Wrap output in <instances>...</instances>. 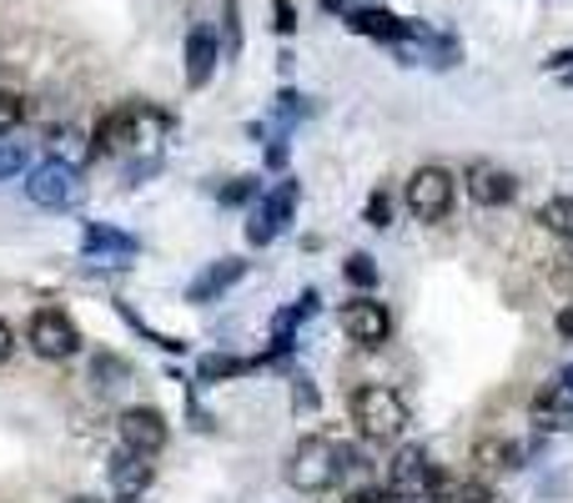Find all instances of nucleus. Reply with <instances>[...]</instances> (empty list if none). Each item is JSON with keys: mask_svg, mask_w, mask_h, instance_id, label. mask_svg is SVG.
Here are the masks:
<instances>
[{"mask_svg": "<svg viewBox=\"0 0 573 503\" xmlns=\"http://www.w3.org/2000/svg\"><path fill=\"white\" fill-rule=\"evenodd\" d=\"M533 423L543 433H569L573 428V388L563 383V378L533 398Z\"/></svg>", "mask_w": 573, "mask_h": 503, "instance_id": "17", "label": "nucleus"}, {"mask_svg": "<svg viewBox=\"0 0 573 503\" xmlns=\"http://www.w3.org/2000/svg\"><path fill=\"white\" fill-rule=\"evenodd\" d=\"M387 222H393V197L372 192L368 197V227H387Z\"/></svg>", "mask_w": 573, "mask_h": 503, "instance_id": "28", "label": "nucleus"}, {"mask_svg": "<svg viewBox=\"0 0 573 503\" xmlns=\"http://www.w3.org/2000/svg\"><path fill=\"white\" fill-rule=\"evenodd\" d=\"M272 116H277V132H286L292 121L307 116V97H302V91H292V86H282V91H277V101H272Z\"/></svg>", "mask_w": 573, "mask_h": 503, "instance_id": "23", "label": "nucleus"}, {"mask_svg": "<svg viewBox=\"0 0 573 503\" xmlns=\"http://www.w3.org/2000/svg\"><path fill=\"white\" fill-rule=\"evenodd\" d=\"M297 407H317V388H307V378H297Z\"/></svg>", "mask_w": 573, "mask_h": 503, "instance_id": "35", "label": "nucleus"}, {"mask_svg": "<svg viewBox=\"0 0 573 503\" xmlns=\"http://www.w3.org/2000/svg\"><path fill=\"white\" fill-rule=\"evenodd\" d=\"M559 378H563V383H569V388H573V362H569V368H563V372H559Z\"/></svg>", "mask_w": 573, "mask_h": 503, "instance_id": "38", "label": "nucleus"}, {"mask_svg": "<svg viewBox=\"0 0 573 503\" xmlns=\"http://www.w3.org/2000/svg\"><path fill=\"white\" fill-rule=\"evenodd\" d=\"M126 378H132V368H126L121 358H111V353H101V358L91 362V383L101 388V393H116V388L126 383Z\"/></svg>", "mask_w": 573, "mask_h": 503, "instance_id": "20", "label": "nucleus"}, {"mask_svg": "<svg viewBox=\"0 0 573 503\" xmlns=\"http://www.w3.org/2000/svg\"><path fill=\"white\" fill-rule=\"evenodd\" d=\"M247 277V262L241 257H222V262H206L202 272L187 282V302H222L232 288Z\"/></svg>", "mask_w": 573, "mask_h": 503, "instance_id": "14", "label": "nucleus"}, {"mask_svg": "<svg viewBox=\"0 0 573 503\" xmlns=\"http://www.w3.org/2000/svg\"><path fill=\"white\" fill-rule=\"evenodd\" d=\"M538 222H543L549 232H559V237L573 242V202H569V197H553V202L538 206Z\"/></svg>", "mask_w": 573, "mask_h": 503, "instance_id": "22", "label": "nucleus"}, {"mask_svg": "<svg viewBox=\"0 0 573 503\" xmlns=\"http://www.w3.org/2000/svg\"><path fill=\"white\" fill-rule=\"evenodd\" d=\"M161 126H167V121L156 116V111H146V107H116V111H106V116H101L91 152L96 156H126V152H136V146L156 142V132H161Z\"/></svg>", "mask_w": 573, "mask_h": 503, "instance_id": "2", "label": "nucleus"}, {"mask_svg": "<svg viewBox=\"0 0 573 503\" xmlns=\"http://www.w3.org/2000/svg\"><path fill=\"white\" fill-rule=\"evenodd\" d=\"M11 353H15V333L11 323H0V362H11Z\"/></svg>", "mask_w": 573, "mask_h": 503, "instance_id": "34", "label": "nucleus"}, {"mask_svg": "<svg viewBox=\"0 0 573 503\" xmlns=\"http://www.w3.org/2000/svg\"><path fill=\"white\" fill-rule=\"evenodd\" d=\"M453 197H458V181L442 167H418L407 177V212L418 222H442L453 212Z\"/></svg>", "mask_w": 573, "mask_h": 503, "instance_id": "6", "label": "nucleus"}, {"mask_svg": "<svg viewBox=\"0 0 573 503\" xmlns=\"http://www.w3.org/2000/svg\"><path fill=\"white\" fill-rule=\"evenodd\" d=\"M358 0H327V11H352Z\"/></svg>", "mask_w": 573, "mask_h": 503, "instance_id": "37", "label": "nucleus"}, {"mask_svg": "<svg viewBox=\"0 0 573 503\" xmlns=\"http://www.w3.org/2000/svg\"><path fill=\"white\" fill-rule=\"evenodd\" d=\"M342 277L352 282V288L368 292V288H378V277H382V272H378V262H372L368 252H352V257L342 262Z\"/></svg>", "mask_w": 573, "mask_h": 503, "instance_id": "24", "label": "nucleus"}, {"mask_svg": "<svg viewBox=\"0 0 573 503\" xmlns=\"http://www.w3.org/2000/svg\"><path fill=\"white\" fill-rule=\"evenodd\" d=\"M257 192H262V181H257V177H237L232 187H222V202H227V206H241V202H251Z\"/></svg>", "mask_w": 573, "mask_h": 503, "instance_id": "27", "label": "nucleus"}, {"mask_svg": "<svg viewBox=\"0 0 573 503\" xmlns=\"http://www.w3.org/2000/svg\"><path fill=\"white\" fill-rule=\"evenodd\" d=\"M463 181H468V197H473L478 206H508L518 197V177L493 167V161H473V167L463 171Z\"/></svg>", "mask_w": 573, "mask_h": 503, "instance_id": "13", "label": "nucleus"}, {"mask_svg": "<svg viewBox=\"0 0 573 503\" xmlns=\"http://www.w3.org/2000/svg\"><path fill=\"white\" fill-rule=\"evenodd\" d=\"M347 503H397L387 489H358V493H347Z\"/></svg>", "mask_w": 573, "mask_h": 503, "instance_id": "31", "label": "nucleus"}, {"mask_svg": "<svg viewBox=\"0 0 573 503\" xmlns=\"http://www.w3.org/2000/svg\"><path fill=\"white\" fill-rule=\"evenodd\" d=\"M559 337H569V343H573V302L559 312Z\"/></svg>", "mask_w": 573, "mask_h": 503, "instance_id": "36", "label": "nucleus"}, {"mask_svg": "<svg viewBox=\"0 0 573 503\" xmlns=\"http://www.w3.org/2000/svg\"><path fill=\"white\" fill-rule=\"evenodd\" d=\"M71 503H101V499H71Z\"/></svg>", "mask_w": 573, "mask_h": 503, "instance_id": "39", "label": "nucleus"}, {"mask_svg": "<svg viewBox=\"0 0 573 503\" xmlns=\"http://www.w3.org/2000/svg\"><path fill=\"white\" fill-rule=\"evenodd\" d=\"M216 60H222L216 31H212V25H191V31H187V46H181V76H187L191 91H202V86L212 81Z\"/></svg>", "mask_w": 573, "mask_h": 503, "instance_id": "10", "label": "nucleus"}, {"mask_svg": "<svg viewBox=\"0 0 573 503\" xmlns=\"http://www.w3.org/2000/svg\"><path fill=\"white\" fill-rule=\"evenodd\" d=\"M251 368H262V362L232 358V353H206V358L196 362V378H202V383H227V378H241V372H251Z\"/></svg>", "mask_w": 573, "mask_h": 503, "instance_id": "18", "label": "nucleus"}, {"mask_svg": "<svg viewBox=\"0 0 573 503\" xmlns=\"http://www.w3.org/2000/svg\"><path fill=\"white\" fill-rule=\"evenodd\" d=\"M156 468H151V454H136V448L121 444V454L111 458V493H116L121 503H136L146 489H151Z\"/></svg>", "mask_w": 573, "mask_h": 503, "instance_id": "12", "label": "nucleus"}, {"mask_svg": "<svg viewBox=\"0 0 573 503\" xmlns=\"http://www.w3.org/2000/svg\"><path fill=\"white\" fill-rule=\"evenodd\" d=\"M438 503H493V493L483 489V483H468V479H442Z\"/></svg>", "mask_w": 573, "mask_h": 503, "instance_id": "21", "label": "nucleus"}, {"mask_svg": "<svg viewBox=\"0 0 573 503\" xmlns=\"http://www.w3.org/2000/svg\"><path fill=\"white\" fill-rule=\"evenodd\" d=\"M473 458L483 468H524V448L518 444H503V438H483V444L473 448Z\"/></svg>", "mask_w": 573, "mask_h": 503, "instance_id": "19", "label": "nucleus"}, {"mask_svg": "<svg viewBox=\"0 0 573 503\" xmlns=\"http://www.w3.org/2000/svg\"><path fill=\"white\" fill-rule=\"evenodd\" d=\"M438 483L442 473L428 463V454L418 444H403L387 463V493L397 503H438Z\"/></svg>", "mask_w": 573, "mask_h": 503, "instance_id": "3", "label": "nucleus"}, {"mask_svg": "<svg viewBox=\"0 0 573 503\" xmlns=\"http://www.w3.org/2000/svg\"><path fill=\"white\" fill-rule=\"evenodd\" d=\"M297 181H277L272 192L257 202V212H251L247 222V242L251 247H267V242H277L286 232V222H292V212H297Z\"/></svg>", "mask_w": 573, "mask_h": 503, "instance_id": "7", "label": "nucleus"}, {"mask_svg": "<svg viewBox=\"0 0 573 503\" xmlns=\"http://www.w3.org/2000/svg\"><path fill=\"white\" fill-rule=\"evenodd\" d=\"M31 348L46 362L76 358V353H81V333H76V323L60 308H41L36 317H31Z\"/></svg>", "mask_w": 573, "mask_h": 503, "instance_id": "8", "label": "nucleus"}, {"mask_svg": "<svg viewBox=\"0 0 573 503\" xmlns=\"http://www.w3.org/2000/svg\"><path fill=\"white\" fill-rule=\"evenodd\" d=\"M25 171V146H0V181H11Z\"/></svg>", "mask_w": 573, "mask_h": 503, "instance_id": "29", "label": "nucleus"}, {"mask_svg": "<svg viewBox=\"0 0 573 503\" xmlns=\"http://www.w3.org/2000/svg\"><path fill=\"white\" fill-rule=\"evenodd\" d=\"M337 479H342L337 473V444H327V438H302L286 458V483L297 493H323Z\"/></svg>", "mask_w": 573, "mask_h": 503, "instance_id": "5", "label": "nucleus"}, {"mask_svg": "<svg viewBox=\"0 0 573 503\" xmlns=\"http://www.w3.org/2000/svg\"><path fill=\"white\" fill-rule=\"evenodd\" d=\"M25 197L46 212H66V206H81L86 202V181H81V167L76 161H46L25 177Z\"/></svg>", "mask_w": 573, "mask_h": 503, "instance_id": "4", "label": "nucleus"}, {"mask_svg": "<svg viewBox=\"0 0 573 503\" xmlns=\"http://www.w3.org/2000/svg\"><path fill=\"white\" fill-rule=\"evenodd\" d=\"M347 25H352L358 36H372V41H387V46H397V41L413 36V25H418V21L382 11V5H362V11L352 5V11H347Z\"/></svg>", "mask_w": 573, "mask_h": 503, "instance_id": "15", "label": "nucleus"}, {"mask_svg": "<svg viewBox=\"0 0 573 503\" xmlns=\"http://www.w3.org/2000/svg\"><path fill=\"white\" fill-rule=\"evenodd\" d=\"M342 333L358 343V348H382L387 337H393V317H387V308L372 298H358L342 308Z\"/></svg>", "mask_w": 573, "mask_h": 503, "instance_id": "9", "label": "nucleus"}, {"mask_svg": "<svg viewBox=\"0 0 573 503\" xmlns=\"http://www.w3.org/2000/svg\"><path fill=\"white\" fill-rule=\"evenodd\" d=\"M21 121H25V101L15 91H0V136H11Z\"/></svg>", "mask_w": 573, "mask_h": 503, "instance_id": "26", "label": "nucleus"}, {"mask_svg": "<svg viewBox=\"0 0 573 503\" xmlns=\"http://www.w3.org/2000/svg\"><path fill=\"white\" fill-rule=\"evenodd\" d=\"M272 11H277V31L292 36V31H297V11H292V0H272Z\"/></svg>", "mask_w": 573, "mask_h": 503, "instance_id": "30", "label": "nucleus"}, {"mask_svg": "<svg viewBox=\"0 0 573 503\" xmlns=\"http://www.w3.org/2000/svg\"><path fill=\"white\" fill-rule=\"evenodd\" d=\"M292 308H297V317H312V312H317V308H323V298H317V292H302V298L297 302H292Z\"/></svg>", "mask_w": 573, "mask_h": 503, "instance_id": "32", "label": "nucleus"}, {"mask_svg": "<svg viewBox=\"0 0 573 503\" xmlns=\"http://www.w3.org/2000/svg\"><path fill=\"white\" fill-rule=\"evenodd\" d=\"M549 71H559V76H569V81H573V51H559V56H549Z\"/></svg>", "mask_w": 573, "mask_h": 503, "instance_id": "33", "label": "nucleus"}, {"mask_svg": "<svg viewBox=\"0 0 573 503\" xmlns=\"http://www.w3.org/2000/svg\"><path fill=\"white\" fill-rule=\"evenodd\" d=\"M86 257H106V262H132L136 252H142V242L132 237V232H121L111 227V222H91L86 227Z\"/></svg>", "mask_w": 573, "mask_h": 503, "instance_id": "16", "label": "nucleus"}, {"mask_svg": "<svg viewBox=\"0 0 573 503\" xmlns=\"http://www.w3.org/2000/svg\"><path fill=\"white\" fill-rule=\"evenodd\" d=\"M222 41H227V60L241 56V5L222 0Z\"/></svg>", "mask_w": 573, "mask_h": 503, "instance_id": "25", "label": "nucleus"}, {"mask_svg": "<svg viewBox=\"0 0 573 503\" xmlns=\"http://www.w3.org/2000/svg\"><path fill=\"white\" fill-rule=\"evenodd\" d=\"M352 423H358V433L368 438V444H387V438H397V433L407 428L403 393H393L387 383H362L358 393H352Z\"/></svg>", "mask_w": 573, "mask_h": 503, "instance_id": "1", "label": "nucleus"}, {"mask_svg": "<svg viewBox=\"0 0 573 503\" xmlns=\"http://www.w3.org/2000/svg\"><path fill=\"white\" fill-rule=\"evenodd\" d=\"M116 433H121V444L126 448H136V454H161L167 448V418L156 413V407H126L121 413V423H116Z\"/></svg>", "mask_w": 573, "mask_h": 503, "instance_id": "11", "label": "nucleus"}]
</instances>
